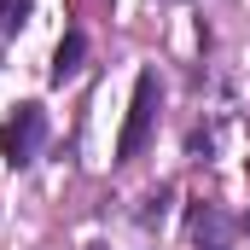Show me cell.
<instances>
[{"label": "cell", "instance_id": "1", "mask_svg": "<svg viewBox=\"0 0 250 250\" xmlns=\"http://www.w3.org/2000/svg\"><path fill=\"white\" fill-rule=\"evenodd\" d=\"M41 146H47V111H41V105H18V111L0 123V157H6L12 169L35 163Z\"/></svg>", "mask_w": 250, "mask_h": 250}, {"label": "cell", "instance_id": "2", "mask_svg": "<svg viewBox=\"0 0 250 250\" xmlns=\"http://www.w3.org/2000/svg\"><path fill=\"white\" fill-rule=\"evenodd\" d=\"M151 117H157V70H140V82H134V105H128V123H123V140H117V157H123V163L146 151Z\"/></svg>", "mask_w": 250, "mask_h": 250}, {"label": "cell", "instance_id": "3", "mask_svg": "<svg viewBox=\"0 0 250 250\" xmlns=\"http://www.w3.org/2000/svg\"><path fill=\"white\" fill-rule=\"evenodd\" d=\"M82 59H87V35L70 29V35L59 41V53H53V82H70V76L82 70Z\"/></svg>", "mask_w": 250, "mask_h": 250}, {"label": "cell", "instance_id": "4", "mask_svg": "<svg viewBox=\"0 0 250 250\" xmlns=\"http://www.w3.org/2000/svg\"><path fill=\"white\" fill-rule=\"evenodd\" d=\"M192 233H198V250H227V233H233V221H227L221 209H204Z\"/></svg>", "mask_w": 250, "mask_h": 250}, {"label": "cell", "instance_id": "5", "mask_svg": "<svg viewBox=\"0 0 250 250\" xmlns=\"http://www.w3.org/2000/svg\"><path fill=\"white\" fill-rule=\"evenodd\" d=\"M29 6H35V0H0V29H18V23L29 18Z\"/></svg>", "mask_w": 250, "mask_h": 250}]
</instances>
